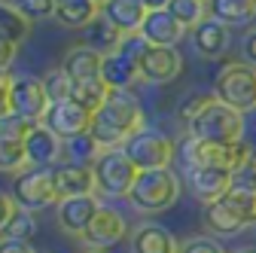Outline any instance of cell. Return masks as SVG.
<instances>
[{
    "label": "cell",
    "mask_w": 256,
    "mask_h": 253,
    "mask_svg": "<svg viewBox=\"0 0 256 253\" xmlns=\"http://www.w3.org/2000/svg\"><path fill=\"white\" fill-rule=\"evenodd\" d=\"M104 150L125 146L128 138L144 132V110L132 88H110L104 107L94 113L92 128H88Z\"/></svg>",
    "instance_id": "1"
},
{
    "label": "cell",
    "mask_w": 256,
    "mask_h": 253,
    "mask_svg": "<svg viewBox=\"0 0 256 253\" xmlns=\"http://www.w3.org/2000/svg\"><path fill=\"white\" fill-rule=\"evenodd\" d=\"M189 138L208 140V144L244 140V113H238L235 107L222 104V101H210L196 119L189 122Z\"/></svg>",
    "instance_id": "2"
},
{
    "label": "cell",
    "mask_w": 256,
    "mask_h": 253,
    "mask_svg": "<svg viewBox=\"0 0 256 253\" xmlns=\"http://www.w3.org/2000/svg\"><path fill=\"white\" fill-rule=\"evenodd\" d=\"M250 159H253V150L247 140H235V144H208V140H196V138L183 140V162L189 171L204 168V165L241 171Z\"/></svg>",
    "instance_id": "3"
},
{
    "label": "cell",
    "mask_w": 256,
    "mask_h": 253,
    "mask_svg": "<svg viewBox=\"0 0 256 253\" xmlns=\"http://www.w3.org/2000/svg\"><path fill=\"white\" fill-rule=\"evenodd\" d=\"M180 196V180L171 168H158V171H140L138 183L132 186V204L140 214H162L168 210Z\"/></svg>",
    "instance_id": "4"
},
{
    "label": "cell",
    "mask_w": 256,
    "mask_h": 253,
    "mask_svg": "<svg viewBox=\"0 0 256 253\" xmlns=\"http://www.w3.org/2000/svg\"><path fill=\"white\" fill-rule=\"evenodd\" d=\"M92 174H94V189H98L101 196L107 198H128V192H132V186L138 183V165L125 156L122 146L116 150H104L98 159H94L92 165Z\"/></svg>",
    "instance_id": "5"
},
{
    "label": "cell",
    "mask_w": 256,
    "mask_h": 253,
    "mask_svg": "<svg viewBox=\"0 0 256 253\" xmlns=\"http://www.w3.org/2000/svg\"><path fill=\"white\" fill-rule=\"evenodd\" d=\"M214 98L235 107L238 113L256 110V68L250 64H229L214 82Z\"/></svg>",
    "instance_id": "6"
},
{
    "label": "cell",
    "mask_w": 256,
    "mask_h": 253,
    "mask_svg": "<svg viewBox=\"0 0 256 253\" xmlns=\"http://www.w3.org/2000/svg\"><path fill=\"white\" fill-rule=\"evenodd\" d=\"M125 156L138 165V171H158V168H171L174 159V144L158 134V132H138L134 138L125 140Z\"/></svg>",
    "instance_id": "7"
},
{
    "label": "cell",
    "mask_w": 256,
    "mask_h": 253,
    "mask_svg": "<svg viewBox=\"0 0 256 253\" xmlns=\"http://www.w3.org/2000/svg\"><path fill=\"white\" fill-rule=\"evenodd\" d=\"M12 196L24 210H43L49 204H58V192L52 183V171L49 168H28L22 174H16L12 183Z\"/></svg>",
    "instance_id": "8"
},
{
    "label": "cell",
    "mask_w": 256,
    "mask_h": 253,
    "mask_svg": "<svg viewBox=\"0 0 256 253\" xmlns=\"http://www.w3.org/2000/svg\"><path fill=\"white\" fill-rule=\"evenodd\" d=\"M92 119L94 116L86 107H80L74 98H68V101H58V104H52L46 110L43 125H46L49 132H55L61 140H70V138H76V134H82V132L92 128Z\"/></svg>",
    "instance_id": "9"
},
{
    "label": "cell",
    "mask_w": 256,
    "mask_h": 253,
    "mask_svg": "<svg viewBox=\"0 0 256 253\" xmlns=\"http://www.w3.org/2000/svg\"><path fill=\"white\" fill-rule=\"evenodd\" d=\"M52 107L43 80L37 76H16L12 82V113H22L34 122H43L46 110Z\"/></svg>",
    "instance_id": "10"
},
{
    "label": "cell",
    "mask_w": 256,
    "mask_h": 253,
    "mask_svg": "<svg viewBox=\"0 0 256 253\" xmlns=\"http://www.w3.org/2000/svg\"><path fill=\"white\" fill-rule=\"evenodd\" d=\"M52 171V183H55V192L58 202L61 198H76V196H92L94 192V174L92 165H80V162H58L49 168Z\"/></svg>",
    "instance_id": "11"
},
{
    "label": "cell",
    "mask_w": 256,
    "mask_h": 253,
    "mask_svg": "<svg viewBox=\"0 0 256 253\" xmlns=\"http://www.w3.org/2000/svg\"><path fill=\"white\" fill-rule=\"evenodd\" d=\"M125 235H128V226H125L122 214L113 210V208H104V204H101L98 216L92 220V226H88L80 238H82L88 247H94V250H107V247L119 244Z\"/></svg>",
    "instance_id": "12"
},
{
    "label": "cell",
    "mask_w": 256,
    "mask_h": 253,
    "mask_svg": "<svg viewBox=\"0 0 256 253\" xmlns=\"http://www.w3.org/2000/svg\"><path fill=\"white\" fill-rule=\"evenodd\" d=\"M183 68V58L174 46H150V52L140 61V80L152 82V86H162L171 82Z\"/></svg>",
    "instance_id": "13"
},
{
    "label": "cell",
    "mask_w": 256,
    "mask_h": 253,
    "mask_svg": "<svg viewBox=\"0 0 256 253\" xmlns=\"http://www.w3.org/2000/svg\"><path fill=\"white\" fill-rule=\"evenodd\" d=\"M232 183H235V171H229V168H210V165H204V168H192L189 171L192 192H196V198H202L204 204L220 202L232 189Z\"/></svg>",
    "instance_id": "14"
},
{
    "label": "cell",
    "mask_w": 256,
    "mask_h": 253,
    "mask_svg": "<svg viewBox=\"0 0 256 253\" xmlns=\"http://www.w3.org/2000/svg\"><path fill=\"white\" fill-rule=\"evenodd\" d=\"M98 210H101V202L94 198V196L61 198V202H58V223H61L64 232L82 235V232L92 226V220L98 216Z\"/></svg>",
    "instance_id": "15"
},
{
    "label": "cell",
    "mask_w": 256,
    "mask_h": 253,
    "mask_svg": "<svg viewBox=\"0 0 256 253\" xmlns=\"http://www.w3.org/2000/svg\"><path fill=\"white\" fill-rule=\"evenodd\" d=\"M24 150H28V165L30 168H52V165H58L61 152H64V140L40 122L37 128L28 134Z\"/></svg>",
    "instance_id": "16"
},
{
    "label": "cell",
    "mask_w": 256,
    "mask_h": 253,
    "mask_svg": "<svg viewBox=\"0 0 256 253\" xmlns=\"http://www.w3.org/2000/svg\"><path fill=\"white\" fill-rule=\"evenodd\" d=\"M192 46L204 58H220L229 49V24H222L220 18L208 16L202 24L192 28Z\"/></svg>",
    "instance_id": "17"
},
{
    "label": "cell",
    "mask_w": 256,
    "mask_h": 253,
    "mask_svg": "<svg viewBox=\"0 0 256 253\" xmlns=\"http://www.w3.org/2000/svg\"><path fill=\"white\" fill-rule=\"evenodd\" d=\"M140 34L152 43V46H177L186 34V28L168 12V10H152L140 28Z\"/></svg>",
    "instance_id": "18"
},
{
    "label": "cell",
    "mask_w": 256,
    "mask_h": 253,
    "mask_svg": "<svg viewBox=\"0 0 256 253\" xmlns=\"http://www.w3.org/2000/svg\"><path fill=\"white\" fill-rule=\"evenodd\" d=\"M64 74H68L74 82H82V80H101V68H104V55L88 49L86 43L82 46H74L61 61Z\"/></svg>",
    "instance_id": "19"
},
{
    "label": "cell",
    "mask_w": 256,
    "mask_h": 253,
    "mask_svg": "<svg viewBox=\"0 0 256 253\" xmlns=\"http://www.w3.org/2000/svg\"><path fill=\"white\" fill-rule=\"evenodd\" d=\"M101 16L110 18L122 34H134V30L144 28L150 10L144 6V0H110V4L101 6Z\"/></svg>",
    "instance_id": "20"
},
{
    "label": "cell",
    "mask_w": 256,
    "mask_h": 253,
    "mask_svg": "<svg viewBox=\"0 0 256 253\" xmlns=\"http://www.w3.org/2000/svg\"><path fill=\"white\" fill-rule=\"evenodd\" d=\"M132 250L134 253H180V244L168 229L156 226V223H146V226L134 229Z\"/></svg>",
    "instance_id": "21"
},
{
    "label": "cell",
    "mask_w": 256,
    "mask_h": 253,
    "mask_svg": "<svg viewBox=\"0 0 256 253\" xmlns=\"http://www.w3.org/2000/svg\"><path fill=\"white\" fill-rule=\"evenodd\" d=\"M101 16V6L94 0H55V16L64 28H88Z\"/></svg>",
    "instance_id": "22"
},
{
    "label": "cell",
    "mask_w": 256,
    "mask_h": 253,
    "mask_svg": "<svg viewBox=\"0 0 256 253\" xmlns=\"http://www.w3.org/2000/svg\"><path fill=\"white\" fill-rule=\"evenodd\" d=\"M101 80H104L110 88H132V86L140 80V68L134 64V61H128L125 55L110 52V55H104Z\"/></svg>",
    "instance_id": "23"
},
{
    "label": "cell",
    "mask_w": 256,
    "mask_h": 253,
    "mask_svg": "<svg viewBox=\"0 0 256 253\" xmlns=\"http://www.w3.org/2000/svg\"><path fill=\"white\" fill-rule=\"evenodd\" d=\"M208 12L229 28H241L256 18V0H210Z\"/></svg>",
    "instance_id": "24"
},
{
    "label": "cell",
    "mask_w": 256,
    "mask_h": 253,
    "mask_svg": "<svg viewBox=\"0 0 256 253\" xmlns=\"http://www.w3.org/2000/svg\"><path fill=\"white\" fill-rule=\"evenodd\" d=\"M122 30L110 22V18H104V16H98L88 28H86V46L88 49H94V52H101V55H110V52H116L119 49V43H122Z\"/></svg>",
    "instance_id": "25"
},
{
    "label": "cell",
    "mask_w": 256,
    "mask_h": 253,
    "mask_svg": "<svg viewBox=\"0 0 256 253\" xmlns=\"http://www.w3.org/2000/svg\"><path fill=\"white\" fill-rule=\"evenodd\" d=\"M222 204H226L244 226H256V189L253 186H247V183H232V189L226 196L220 198Z\"/></svg>",
    "instance_id": "26"
},
{
    "label": "cell",
    "mask_w": 256,
    "mask_h": 253,
    "mask_svg": "<svg viewBox=\"0 0 256 253\" xmlns=\"http://www.w3.org/2000/svg\"><path fill=\"white\" fill-rule=\"evenodd\" d=\"M30 34V18H24L18 10H12L10 4L0 6V43L10 46H22V40Z\"/></svg>",
    "instance_id": "27"
},
{
    "label": "cell",
    "mask_w": 256,
    "mask_h": 253,
    "mask_svg": "<svg viewBox=\"0 0 256 253\" xmlns=\"http://www.w3.org/2000/svg\"><path fill=\"white\" fill-rule=\"evenodd\" d=\"M107 94H110V86L104 80H82V82H74V94H70V98L94 116V113L104 107Z\"/></svg>",
    "instance_id": "28"
},
{
    "label": "cell",
    "mask_w": 256,
    "mask_h": 253,
    "mask_svg": "<svg viewBox=\"0 0 256 253\" xmlns=\"http://www.w3.org/2000/svg\"><path fill=\"white\" fill-rule=\"evenodd\" d=\"M204 226H208L214 235H235V232L244 229V223H241V220H238L226 204H222V202L204 204Z\"/></svg>",
    "instance_id": "29"
},
{
    "label": "cell",
    "mask_w": 256,
    "mask_h": 253,
    "mask_svg": "<svg viewBox=\"0 0 256 253\" xmlns=\"http://www.w3.org/2000/svg\"><path fill=\"white\" fill-rule=\"evenodd\" d=\"M64 152H68L70 162H80V165H94V159L104 152V146L98 144V138H94L92 132H82L70 140H64Z\"/></svg>",
    "instance_id": "30"
},
{
    "label": "cell",
    "mask_w": 256,
    "mask_h": 253,
    "mask_svg": "<svg viewBox=\"0 0 256 253\" xmlns=\"http://www.w3.org/2000/svg\"><path fill=\"white\" fill-rule=\"evenodd\" d=\"M168 12H171L186 30H192L196 24H202V22L208 18V4H204V0H171V4H168Z\"/></svg>",
    "instance_id": "31"
},
{
    "label": "cell",
    "mask_w": 256,
    "mask_h": 253,
    "mask_svg": "<svg viewBox=\"0 0 256 253\" xmlns=\"http://www.w3.org/2000/svg\"><path fill=\"white\" fill-rule=\"evenodd\" d=\"M40 122L28 119L22 113H6L0 116V140H28V134L37 128Z\"/></svg>",
    "instance_id": "32"
},
{
    "label": "cell",
    "mask_w": 256,
    "mask_h": 253,
    "mask_svg": "<svg viewBox=\"0 0 256 253\" xmlns=\"http://www.w3.org/2000/svg\"><path fill=\"white\" fill-rule=\"evenodd\" d=\"M43 86H46V94H49L52 104L68 101L70 94H74V80L64 74V68H52V70L43 76Z\"/></svg>",
    "instance_id": "33"
},
{
    "label": "cell",
    "mask_w": 256,
    "mask_h": 253,
    "mask_svg": "<svg viewBox=\"0 0 256 253\" xmlns=\"http://www.w3.org/2000/svg\"><path fill=\"white\" fill-rule=\"evenodd\" d=\"M28 165V150H24V140H0V168L6 174L18 171Z\"/></svg>",
    "instance_id": "34"
},
{
    "label": "cell",
    "mask_w": 256,
    "mask_h": 253,
    "mask_svg": "<svg viewBox=\"0 0 256 253\" xmlns=\"http://www.w3.org/2000/svg\"><path fill=\"white\" fill-rule=\"evenodd\" d=\"M34 232H37V216H34V210H18L16 214V220L10 223V229H4L0 235L4 238H16V241H28V238H34Z\"/></svg>",
    "instance_id": "35"
},
{
    "label": "cell",
    "mask_w": 256,
    "mask_h": 253,
    "mask_svg": "<svg viewBox=\"0 0 256 253\" xmlns=\"http://www.w3.org/2000/svg\"><path fill=\"white\" fill-rule=\"evenodd\" d=\"M4 4H10L12 10H18V12H22L24 18H30V22L55 16V0H4Z\"/></svg>",
    "instance_id": "36"
},
{
    "label": "cell",
    "mask_w": 256,
    "mask_h": 253,
    "mask_svg": "<svg viewBox=\"0 0 256 253\" xmlns=\"http://www.w3.org/2000/svg\"><path fill=\"white\" fill-rule=\"evenodd\" d=\"M150 46H152V43L140 34V30H134V34H125V37H122V43H119V49H116V52H119V55H125L128 61H134V64L140 68V61H144V55L150 52Z\"/></svg>",
    "instance_id": "37"
},
{
    "label": "cell",
    "mask_w": 256,
    "mask_h": 253,
    "mask_svg": "<svg viewBox=\"0 0 256 253\" xmlns=\"http://www.w3.org/2000/svg\"><path fill=\"white\" fill-rule=\"evenodd\" d=\"M210 101H216V98H214V94H204V92H198V94H189V98H183V101H180V107H177V116H180V119L189 125V122L196 119V116H198V113H202V110H204Z\"/></svg>",
    "instance_id": "38"
},
{
    "label": "cell",
    "mask_w": 256,
    "mask_h": 253,
    "mask_svg": "<svg viewBox=\"0 0 256 253\" xmlns=\"http://www.w3.org/2000/svg\"><path fill=\"white\" fill-rule=\"evenodd\" d=\"M180 253H226V250H222V244L214 241V238H192V241H186L180 247Z\"/></svg>",
    "instance_id": "39"
},
{
    "label": "cell",
    "mask_w": 256,
    "mask_h": 253,
    "mask_svg": "<svg viewBox=\"0 0 256 253\" xmlns=\"http://www.w3.org/2000/svg\"><path fill=\"white\" fill-rule=\"evenodd\" d=\"M0 202H4V214H0V232H4V229H10V223L16 220V214L22 210V204L16 202L12 192H4V198H0Z\"/></svg>",
    "instance_id": "40"
},
{
    "label": "cell",
    "mask_w": 256,
    "mask_h": 253,
    "mask_svg": "<svg viewBox=\"0 0 256 253\" xmlns=\"http://www.w3.org/2000/svg\"><path fill=\"white\" fill-rule=\"evenodd\" d=\"M241 55H244V64L256 68V28L244 37V43H241Z\"/></svg>",
    "instance_id": "41"
},
{
    "label": "cell",
    "mask_w": 256,
    "mask_h": 253,
    "mask_svg": "<svg viewBox=\"0 0 256 253\" xmlns=\"http://www.w3.org/2000/svg\"><path fill=\"white\" fill-rule=\"evenodd\" d=\"M235 180H238V183H247V186L256 189V159H250L241 171H235Z\"/></svg>",
    "instance_id": "42"
},
{
    "label": "cell",
    "mask_w": 256,
    "mask_h": 253,
    "mask_svg": "<svg viewBox=\"0 0 256 253\" xmlns=\"http://www.w3.org/2000/svg\"><path fill=\"white\" fill-rule=\"evenodd\" d=\"M0 253H34V247H30L28 241H16V238H4V244H0Z\"/></svg>",
    "instance_id": "43"
},
{
    "label": "cell",
    "mask_w": 256,
    "mask_h": 253,
    "mask_svg": "<svg viewBox=\"0 0 256 253\" xmlns=\"http://www.w3.org/2000/svg\"><path fill=\"white\" fill-rule=\"evenodd\" d=\"M168 4H171V0H144V6L152 12V10H168Z\"/></svg>",
    "instance_id": "44"
},
{
    "label": "cell",
    "mask_w": 256,
    "mask_h": 253,
    "mask_svg": "<svg viewBox=\"0 0 256 253\" xmlns=\"http://www.w3.org/2000/svg\"><path fill=\"white\" fill-rule=\"evenodd\" d=\"M238 253H256V247H244V250H238Z\"/></svg>",
    "instance_id": "45"
},
{
    "label": "cell",
    "mask_w": 256,
    "mask_h": 253,
    "mask_svg": "<svg viewBox=\"0 0 256 253\" xmlns=\"http://www.w3.org/2000/svg\"><path fill=\"white\" fill-rule=\"evenodd\" d=\"M94 4H98V6H104V4H110V0H94Z\"/></svg>",
    "instance_id": "46"
},
{
    "label": "cell",
    "mask_w": 256,
    "mask_h": 253,
    "mask_svg": "<svg viewBox=\"0 0 256 253\" xmlns=\"http://www.w3.org/2000/svg\"><path fill=\"white\" fill-rule=\"evenodd\" d=\"M94 253H110V250H94Z\"/></svg>",
    "instance_id": "47"
},
{
    "label": "cell",
    "mask_w": 256,
    "mask_h": 253,
    "mask_svg": "<svg viewBox=\"0 0 256 253\" xmlns=\"http://www.w3.org/2000/svg\"><path fill=\"white\" fill-rule=\"evenodd\" d=\"M204 4H210V0H204Z\"/></svg>",
    "instance_id": "48"
}]
</instances>
